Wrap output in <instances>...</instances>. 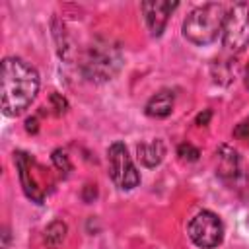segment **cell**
<instances>
[{
    "label": "cell",
    "instance_id": "obj_4",
    "mask_svg": "<svg viewBox=\"0 0 249 249\" xmlns=\"http://www.w3.org/2000/svg\"><path fill=\"white\" fill-rule=\"evenodd\" d=\"M222 43L230 53H239L249 45V6L233 4L224 19Z\"/></svg>",
    "mask_w": 249,
    "mask_h": 249
},
{
    "label": "cell",
    "instance_id": "obj_2",
    "mask_svg": "<svg viewBox=\"0 0 249 249\" xmlns=\"http://www.w3.org/2000/svg\"><path fill=\"white\" fill-rule=\"evenodd\" d=\"M226 14L224 4L218 2H208L195 8L183 21V37L198 47L214 43L218 35H222Z\"/></svg>",
    "mask_w": 249,
    "mask_h": 249
},
{
    "label": "cell",
    "instance_id": "obj_17",
    "mask_svg": "<svg viewBox=\"0 0 249 249\" xmlns=\"http://www.w3.org/2000/svg\"><path fill=\"white\" fill-rule=\"evenodd\" d=\"M210 117H212V111H210V109H204V113H200V115L196 117V124H198V126H206L208 121H210Z\"/></svg>",
    "mask_w": 249,
    "mask_h": 249
},
{
    "label": "cell",
    "instance_id": "obj_18",
    "mask_svg": "<svg viewBox=\"0 0 249 249\" xmlns=\"http://www.w3.org/2000/svg\"><path fill=\"white\" fill-rule=\"evenodd\" d=\"M25 128H27V132H37V121L35 119H27L25 121Z\"/></svg>",
    "mask_w": 249,
    "mask_h": 249
},
{
    "label": "cell",
    "instance_id": "obj_8",
    "mask_svg": "<svg viewBox=\"0 0 249 249\" xmlns=\"http://www.w3.org/2000/svg\"><path fill=\"white\" fill-rule=\"evenodd\" d=\"M16 156V165H18V169H19V179H21V187H23V191H25V195L31 198V200H35V202H43V198H45V191L37 185V181L31 177V173H29V165H31V158L27 156V154H23V152H18V154H14Z\"/></svg>",
    "mask_w": 249,
    "mask_h": 249
},
{
    "label": "cell",
    "instance_id": "obj_6",
    "mask_svg": "<svg viewBox=\"0 0 249 249\" xmlns=\"http://www.w3.org/2000/svg\"><path fill=\"white\" fill-rule=\"evenodd\" d=\"M107 163H109V175L113 179V183L119 189L130 191L140 183V175L138 169L134 167L128 150L123 142H113L107 150Z\"/></svg>",
    "mask_w": 249,
    "mask_h": 249
},
{
    "label": "cell",
    "instance_id": "obj_14",
    "mask_svg": "<svg viewBox=\"0 0 249 249\" xmlns=\"http://www.w3.org/2000/svg\"><path fill=\"white\" fill-rule=\"evenodd\" d=\"M53 163H54V165H56V169H58L60 173H64V175L72 169L70 160H68L66 152H62V150H54V152H53Z\"/></svg>",
    "mask_w": 249,
    "mask_h": 249
},
{
    "label": "cell",
    "instance_id": "obj_13",
    "mask_svg": "<svg viewBox=\"0 0 249 249\" xmlns=\"http://www.w3.org/2000/svg\"><path fill=\"white\" fill-rule=\"evenodd\" d=\"M177 154L181 156V160H187V161H196L198 156H200L198 148H195L191 142H183V144H179Z\"/></svg>",
    "mask_w": 249,
    "mask_h": 249
},
{
    "label": "cell",
    "instance_id": "obj_16",
    "mask_svg": "<svg viewBox=\"0 0 249 249\" xmlns=\"http://www.w3.org/2000/svg\"><path fill=\"white\" fill-rule=\"evenodd\" d=\"M51 103H53V109L56 115H62L68 109V101L60 93H51Z\"/></svg>",
    "mask_w": 249,
    "mask_h": 249
},
{
    "label": "cell",
    "instance_id": "obj_9",
    "mask_svg": "<svg viewBox=\"0 0 249 249\" xmlns=\"http://www.w3.org/2000/svg\"><path fill=\"white\" fill-rule=\"evenodd\" d=\"M173 101H175V93L171 89H161L158 91L156 95H152L144 107L146 115L148 117H154V119H163L171 113L173 109Z\"/></svg>",
    "mask_w": 249,
    "mask_h": 249
},
{
    "label": "cell",
    "instance_id": "obj_3",
    "mask_svg": "<svg viewBox=\"0 0 249 249\" xmlns=\"http://www.w3.org/2000/svg\"><path fill=\"white\" fill-rule=\"evenodd\" d=\"M121 62V49L109 39H97L86 51L82 72L91 82H107L119 72Z\"/></svg>",
    "mask_w": 249,
    "mask_h": 249
},
{
    "label": "cell",
    "instance_id": "obj_7",
    "mask_svg": "<svg viewBox=\"0 0 249 249\" xmlns=\"http://www.w3.org/2000/svg\"><path fill=\"white\" fill-rule=\"evenodd\" d=\"M177 2H167V0H150V2H142V14L146 19V25L150 29V33L154 37H160L167 25V19L171 16V12L177 8Z\"/></svg>",
    "mask_w": 249,
    "mask_h": 249
},
{
    "label": "cell",
    "instance_id": "obj_1",
    "mask_svg": "<svg viewBox=\"0 0 249 249\" xmlns=\"http://www.w3.org/2000/svg\"><path fill=\"white\" fill-rule=\"evenodd\" d=\"M39 72L18 56H6L0 72V97L2 111L8 117L23 113L39 91Z\"/></svg>",
    "mask_w": 249,
    "mask_h": 249
},
{
    "label": "cell",
    "instance_id": "obj_12",
    "mask_svg": "<svg viewBox=\"0 0 249 249\" xmlns=\"http://www.w3.org/2000/svg\"><path fill=\"white\" fill-rule=\"evenodd\" d=\"M66 231H68V228H66V224H64L62 220H53V222L45 228V233H43L45 245H47L49 249H56V247L64 241Z\"/></svg>",
    "mask_w": 249,
    "mask_h": 249
},
{
    "label": "cell",
    "instance_id": "obj_20",
    "mask_svg": "<svg viewBox=\"0 0 249 249\" xmlns=\"http://www.w3.org/2000/svg\"><path fill=\"white\" fill-rule=\"evenodd\" d=\"M6 245H8V230L4 228V245L2 247H6Z\"/></svg>",
    "mask_w": 249,
    "mask_h": 249
},
{
    "label": "cell",
    "instance_id": "obj_19",
    "mask_svg": "<svg viewBox=\"0 0 249 249\" xmlns=\"http://www.w3.org/2000/svg\"><path fill=\"white\" fill-rule=\"evenodd\" d=\"M243 80H245V88L249 89V64H247V68H245V76H243Z\"/></svg>",
    "mask_w": 249,
    "mask_h": 249
},
{
    "label": "cell",
    "instance_id": "obj_11",
    "mask_svg": "<svg viewBox=\"0 0 249 249\" xmlns=\"http://www.w3.org/2000/svg\"><path fill=\"white\" fill-rule=\"evenodd\" d=\"M136 154H138V160L146 167H156V165H160V161L165 156V146H163L161 140L142 142V144L136 146Z\"/></svg>",
    "mask_w": 249,
    "mask_h": 249
},
{
    "label": "cell",
    "instance_id": "obj_10",
    "mask_svg": "<svg viewBox=\"0 0 249 249\" xmlns=\"http://www.w3.org/2000/svg\"><path fill=\"white\" fill-rule=\"evenodd\" d=\"M218 175L224 179H233L239 171V156L233 148L230 146H220L218 148Z\"/></svg>",
    "mask_w": 249,
    "mask_h": 249
},
{
    "label": "cell",
    "instance_id": "obj_5",
    "mask_svg": "<svg viewBox=\"0 0 249 249\" xmlns=\"http://www.w3.org/2000/svg\"><path fill=\"white\" fill-rule=\"evenodd\" d=\"M187 233L196 247L214 249L224 239V226H222V220L214 212L202 210L191 218L187 226Z\"/></svg>",
    "mask_w": 249,
    "mask_h": 249
},
{
    "label": "cell",
    "instance_id": "obj_15",
    "mask_svg": "<svg viewBox=\"0 0 249 249\" xmlns=\"http://www.w3.org/2000/svg\"><path fill=\"white\" fill-rule=\"evenodd\" d=\"M233 136H235L237 140L249 142V117L235 124V128H233Z\"/></svg>",
    "mask_w": 249,
    "mask_h": 249
}]
</instances>
